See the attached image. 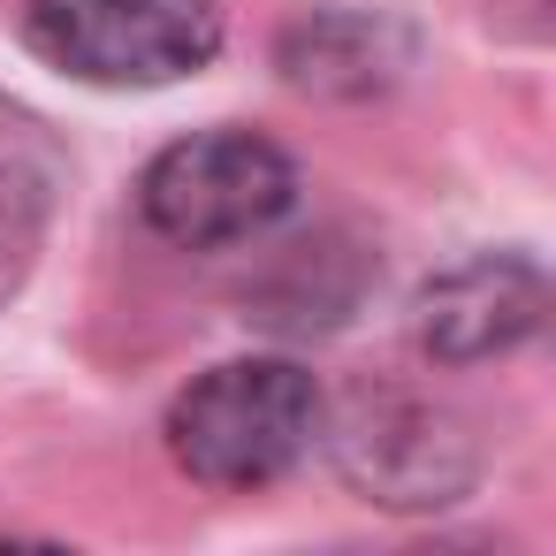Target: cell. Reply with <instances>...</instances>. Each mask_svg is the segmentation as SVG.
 I'll use <instances>...</instances> for the list:
<instances>
[{
	"label": "cell",
	"instance_id": "6da1fadb",
	"mask_svg": "<svg viewBox=\"0 0 556 556\" xmlns=\"http://www.w3.org/2000/svg\"><path fill=\"white\" fill-rule=\"evenodd\" d=\"M313 434H320V389L298 358H222L191 389H176L161 419L176 472L222 495L275 488L313 450Z\"/></svg>",
	"mask_w": 556,
	"mask_h": 556
},
{
	"label": "cell",
	"instance_id": "7a4b0ae2",
	"mask_svg": "<svg viewBox=\"0 0 556 556\" xmlns=\"http://www.w3.org/2000/svg\"><path fill=\"white\" fill-rule=\"evenodd\" d=\"M336 480L381 510H450L480 488V434L457 404L404 381H351L320 396V434Z\"/></svg>",
	"mask_w": 556,
	"mask_h": 556
},
{
	"label": "cell",
	"instance_id": "3957f363",
	"mask_svg": "<svg viewBox=\"0 0 556 556\" xmlns=\"http://www.w3.org/2000/svg\"><path fill=\"white\" fill-rule=\"evenodd\" d=\"M298 161L260 130H191L138 176V214L176 252H237L298 214Z\"/></svg>",
	"mask_w": 556,
	"mask_h": 556
},
{
	"label": "cell",
	"instance_id": "277c9868",
	"mask_svg": "<svg viewBox=\"0 0 556 556\" xmlns=\"http://www.w3.org/2000/svg\"><path fill=\"white\" fill-rule=\"evenodd\" d=\"M214 0H31L24 47L92 92H161L222 54Z\"/></svg>",
	"mask_w": 556,
	"mask_h": 556
},
{
	"label": "cell",
	"instance_id": "5b68a950",
	"mask_svg": "<svg viewBox=\"0 0 556 556\" xmlns=\"http://www.w3.org/2000/svg\"><path fill=\"white\" fill-rule=\"evenodd\" d=\"M548 320V275L526 252H472L412 298V343L434 366H488L533 343Z\"/></svg>",
	"mask_w": 556,
	"mask_h": 556
},
{
	"label": "cell",
	"instance_id": "8992f818",
	"mask_svg": "<svg viewBox=\"0 0 556 556\" xmlns=\"http://www.w3.org/2000/svg\"><path fill=\"white\" fill-rule=\"evenodd\" d=\"M427 39L389 9H305L275 39V70L305 100H389L412 85Z\"/></svg>",
	"mask_w": 556,
	"mask_h": 556
},
{
	"label": "cell",
	"instance_id": "52a82bcc",
	"mask_svg": "<svg viewBox=\"0 0 556 556\" xmlns=\"http://www.w3.org/2000/svg\"><path fill=\"white\" fill-rule=\"evenodd\" d=\"M70 176L77 168H70V146L54 138V123L0 92V298L39 260V244L70 199Z\"/></svg>",
	"mask_w": 556,
	"mask_h": 556
},
{
	"label": "cell",
	"instance_id": "ba28073f",
	"mask_svg": "<svg viewBox=\"0 0 556 556\" xmlns=\"http://www.w3.org/2000/svg\"><path fill=\"white\" fill-rule=\"evenodd\" d=\"M358 298H366V252H351L343 237H320V244H298V252L275 267V282H267L260 298H244V305H252L260 328L313 336V328L351 320Z\"/></svg>",
	"mask_w": 556,
	"mask_h": 556
}]
</instances>
